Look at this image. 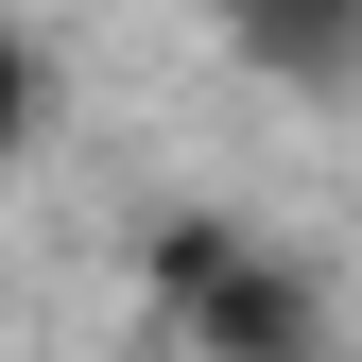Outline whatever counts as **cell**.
Here are the masks:
<instances>
[{
    "label": "cell",
    "mask_w": 362,
    "mask_h": 362,
    "mask_svg": "<svg viewBox=\"0 0 362 362\" xmlns=\"http://www.w3.org/2000/svg\"><path fill=\"white\" fill-rule=\"evenodd\" d=\"M156 293H173V328L224 345V362H310V276H276L242 224H173V242H156Z\"/></svg>",
    "instance_id": "1"
},
{
    "label": "cell",
    "mask_w": 362,
    "mask_h": 362,
    "mask_svg": "<svg viewBox=\"0 0 362 362\" xmlns=\"http://www.w3.org/2000/svg\"><path fill=\"white\" fill-rule=\"evenodd\" d=\"M207 18L242 35L276 86H345V69H362V0H207Z\"/></svg>",
    "instance_id": "2"
},
{
    "label": "cell",
    "mask_w": 362,
    "mask_h": 362,
    "mask_svg": "<svg viewBox=\"0 0 362 362\" xmlns=\"http://www.w3.org/2000/svg\"><path fill=\"white\" fill-rule=\"evenodd\" d=\"M18 121H35V69H18V18H0V156H18Z\"/></svg>",
    "instance_id": "3"
}]
</instances>
